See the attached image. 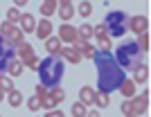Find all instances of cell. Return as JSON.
I'll list each match as a JSON object with an SVG mask.
<instances>
[{
	"label": "cell",
	"mask_w": 151,
	"mask_h": 117,
	"mask_svg": "<svg viewBox=\"0 0 151 117\" xmlns=\"http://www.w3.org/2000/svg\"><path fill=\"white\" fill-rule=\"evenodd\" d=\"M79 97H81V104H93L95 101V93L90 88H81V90H79Z\"/></svg>",
	"instance_id": "7402d4cb"
},
{
	"label": "cell",
	"mask_w": 151,
	"mask_h": 117,
	"mask_svg": "<svg viewBox=\"0 0 151 117\" xmlns=\"http://www.w3.org/2000/svg\"><path fill=\"white\" fill-rule=\"evenodd\" d=\"M45 50L50 52V54H54V56H59V52H61V38H47L45 41Z\"/></svg>",
	"instance_id": "9a60e30c"
},
{
	"label": "cell",
	"mask_w": 151,
	"mask_h": 117,
	"mask_svg": "<svg viewBox=\"0 0 151 117\" xmlns=\"http://www.w3.org/2000/svg\"><path fill=\"white\" fill-rule=\"evenodd\" d=\"M93 36L99 41V47L101 50H111V41H108V34H106V29H104V25H97V27H95Z\"/></svg>",
	"instance_id": "9c48e42d"
},
{
	"label": "cell",
	"mask_w": 151,
	"mask_h": 117,
	"mask_svg": "<svg viewBox=\"0 0 151 117\" xmlns=\"http://www.w3.org/2000/svg\"><path fill=\"white\" fill-rule=\"evenodd\" d=\"M16 5H27V0H14Z\"/></svg>",
	"instance_id": "d590c367"
},
{
	"label": "cell",
	"mask_w": 151,
	"mask_h": 117,
	"mask_svg": "<svg viewBox=\"0 0 151 117\" xmlns=\"http://www.w3.org/2000/svg\"><path fill=\"white\" fill-rule=\"evenodd\" d=\"M45 117H63V113H59V111H52V113H47Z\"/></svg>",
	"instance_id": "e575fe53"
},
{
	"label": "cell",
	"mask_w": 151,
	"mask_h": 117,
	"mask_svg": "<svg viewBox=\"0 0 151 117\" xmlns=\"http://www.w3.org/2000/svg\"><path fill=\"white\" fill-rule=\"evenodd\" d=\"M27 106H29V111H38V108H41V97H38V95H32Z\"/></svg>",
	"instance_id": "4dcf8cb0"
},
{
	"label": "cell",
	"mask_w": 151,
	"mask_h": 117,
	"mask_svg": "<svg viewBox=\"0 0 151 117\" xmlns=\"http://www.w3.org/2000/svg\"><path fill=\"white\" fill-rule=\"evenodd\" d=\"M16 59V47L14 43H9L7 38L0 36V74H5L7 68H9V63Z\"/></svg>",
	"instance_id": "8992f818"
},
{
	"label": "cell",
	"mask_w": 151,
	"mask_h": 117,
	"mask_svg": "<svg viewBox=\"0 0 151 117\" xmlns=\"http://www.w3.org/2000/svg\"><path fill=\"white\" fill-rule=\"evenodd\" d=\"M0 90H7V93H12V90H14L9 77H2V74H0Z\"/></svg>",
	"instance_id": "83f0119b"
},
{
	"label": "cell",
	"mask_w": 151,
	"mask_h": 117,
	"mask_svg": "<svg viewBox=\"0 0 151 117\" xmlns=\"http://www.w3.org/2000/svg\"><path fill=\"white\" fill-rule=\"evenodd\" d=\"M77 41H88L90 36H93V27H90V25H81V27H79V29H77Z\"/></svg>",
	"instance_id": "44dd1931"
},
{
	"label": "cell",
	"mask_w": 151,
	"mask_h": 117,
	"mask_svg": "<svg viewBox=\"0 0 151 117\" xmlns=\"http://www.w3.org/2000/svg\"><path fill=\"white\" fill-rule=\"evenodd\" d=\"M0 29H2V38H7V41H9V43H20V41H23V32L20 29H16V27H14V23H2V27H0Z\"/></svg>",
	"instance_id": "ba28073f"
},
{
	"label": "cell",
	"mask_w": 151,
	"mask_h": 117,
	"mask_svg": "<svg viewBox=\"0 0 151 117\" xmlns=\"http://www.w3.org/2000/svg\"><path fill=\"white\" fill-rule=\"evenodd\" d=\"M133 79H135V83H145V81L149 79V68H147L145 63H140L138 68H135V77H133Z\"/></svg>",
	"instance_id": "2e32d148"
},
{
	"label": "cell",
	"mask_w": 151,
	"mask_h": 117,
	"mask_svg": "<svg viewBox=\"0 0 151 117\" xmlns=\"http://www.w3.org/2000/svg\"><path fill=\"white\" fill-rule=\"evenodd\" d=\"M50 32H52V23H50L47 18L41 20V23L36 25V34H38L41 38H47V36H50Z\"/></svg>",
	"instance_id": "e0dca14e"
},
{
	"label": "cell",
	"mask_w": 151,
	"mask_h": 117,
	"mask_svg": "<svg viewBox=\"0 0 151 117\" xmlns=\"http://www.w3.org/2000/svg\"><path fill=\"white\" fill-rule=\"evenodd\" d=\"M93 59H95V65H97V88H99V93L104 95L115 93L122 86V81L126 79V74L117 65L113 52L111 50H99V52H95Z\"/></svg>",
	"instance_id": "6da1fadb"
},
{
	"label": "cell",
	"mask_w": 151,
	"mask_h": 117,
	"mask_svg": "<svg viewBox=\"0 0 151 117\" xmlns=\"http://www.w3.org/2000/svg\"><path fill=\"white\" fill-rule=\"evenodd\" d=\"M77 47H79V52H81V54H86V56H95V50L90 47L86 41H79V43H77Z\"/></svg>",
	"instance_id": "484cf974"
},
{
	"label": "cell",
	"mask_w": 151,
	"mask_h": 117,
	"mask_svg": "<svg viewBox=\"0 0 151 117\" xmlns=\"http://www.w3.org/2000/svg\"><path fill=\"white\" fill-rule=\"evenodd\" d=\"M45 93H47V88H45V86H38L36 88V95H38V97H43Z\"/></svg>",
	"instance_id": "836d02e7"
},
{
	"label": "cell",
	"mask_w": 151,
	"mask_h": 117,
	"mask_svg": "<svg viewBox=\"0 0 151 117\" xmlns=\"http://www.w3.org/2000/svg\"><path fill=\"white\" fill-rule=\"evenodd\" d=\"M122 113H124V115L133 113V108H131V101H126V104H122Z\"/></svg>",
	"instance_id": "d6a6232c"
},
{
	"label": "cell",
	"mask_w": 151,
	"mask_h": 117,
	"mask_svg": "<svg viewBox=\"0 0 151 117\" xmlns=\"http://www.w3.org/2000/svg\"><path fill=\"white\" fill-rule=\"evenodd\" d=\"M14 47H16V59H20V63H23L25 68H32V70H36V68H38L36 54H34V50L29 47V43L20 41V43H16Z\"/></svg>",
	"instance_id": "5b68a950"
},
{
	"label": "cell",
	"mask_w": 151,
	"mask_h": 117,
	"mask_svg": "<svg viewBox=\"0 0 151 117\" xmlns=\"http://www.w3.org/2000/svg\"><path fill=\"white\" fill-rule=\"evenodd\" d=\"M0 101H2V90H0Z\"/></svg>",
	"instance_id": "74e56055"
},
{
	"label": "cell",
	"mask_w": 151,
	"mask_h": 117,
	"mask_svg": "<svg viewBox=\"0 0 151 117\" xmlns=\"http://www.w3.org/2000/svg\"><path fill=\"white\" fill-rule=\"evenodd\" d=\"M36 70H38V77H41V86L57 88L61 83V77H63V59L50 54L47 59H43V61L38 63Z\"/></svg>",
	"instance_id": "7a4b0ae2"
},
{
	"label": "cell",
	"mask_w": 151,
	"mask_h": 117,
	"mask_svg": "<svg viewBox=\"0 0 151 117\" xmlns=\"http://www.w3.org/2000/svg\"><path fill=\"white\" fill-rule=\"evenodd\" d=\"M117 90H122L124 97H133V95H135V86H133V81H129V79L122 81V86L117 88Z\"/></svg>",
	"instance_id": "ffe728a7"
},
{
	"label": "cell",
	"mask_w": 151,
	"mask_h": 117,
	"mask_svg": "<svg viewBox=\"0 0 151 117\" xmlns=\"http://www.w3.org/2000/svg\"><path fill=\"white\" fill-rule=\"evenodd\" d=\"M140 50H142V52H147V50H149V36H147V32L145 34H142V36H140Z\"/></svg>",
	"instance_id": "1f68e13d"
},
{
	"label": "cell",
	"mask_w": 151,
	"mask_h": 117,
	"mask_svg": "<svg viewBox=\"0 0 151 117\" xmlns=\"http://www.w3.org/2000/svg\"><path fill=\"white\" fill-rule=\"evenodd\" d=\"M7 70H9V74H12V77H18V74L23 72V63H20L18 59H14V61L9 63V68H7Z\"/></svg>",
	"instance_id": "cb8c5ba5"
},
{
	"label": "cell",
	"mask_w": 151,
	"mask_h": 117,
	"mask_svg": "<svg viewBox=\"0 0 151 117\" xmlns=\"http://www.w3.org/2000/svg\"><path fill=\"white\" fill-rule=\"evenodd\" d=\"M147 23L149 20L145 16H135V18H129V29H133L135 34H145L147 32Z\"/></svg>",
	"instance_id": "30bf717a"
},
{
	"label": "cell",
	"mask_w": 151,
	"mask_h": 117,
	"mask_svg": "<svg viewBox=\"0 0 151 117\" xmlns=\"http://www.w3.org/2000/svg\"><path fill=\"white\" fill-rule=\"evenodd\" d=\"M59 16L63 20H70L75 16V9H72V0H61V9H59Z\"/></svg>",
	"instance_id": "5bb4252c"
},
{
	"label": "cell",
	"mask_w": 151,
	"mask_h": 117,
	"mask_svg": "<svg viewBox=\"0 0 151 117\" xmlns=\"http://www.w3.org/2000/svg\"><path fill=\"white\" fill-rule=\"evenodd\" d=\"M59 54H61V56H65V59H68L70 63H79V61H81V52H79V50H75L72 45H68L65 50H61Z\"/></svg>",
	"instance_id": "4fadbf2b"
},
{
	"label": "cell",
	"mask_w": 151,
	"mask_h": 117,
	"mask_svg": "<svg viewBox=\"0 0 151 117\" xmlns=\"http://www.w3.org/2000/svg\"><path fill=\"white\" fill-rule=\"evenodd\" d=\"M59 34H61V41H77V29H72L70 25H63Z\"/></svg>",
	"instance_id": "ac0fdd59"
},
{
	"label": "cell",
	"mask_w": 151,
	"mask_h": 117,
	"mask_svg": "<svg viewBox=\"0 0 151 117\" xmlns=\"http://www.w3.org/2000/svg\"><path fill=\"white\" fill-rule=\"evenodd\" d=\"M63 97H65V93H63L61 88H50V93H45L43 97H41V106H45V108H54L57 104H61Z\"/></svg>",
	"instance_id": "52a82bcc"
},
{
	"label": "cell",
	"mask_w": 151,
	"mask_h": 117,
	"mask_svg": "<svg viewBox=\"0 0 151 117\" xmlns=\"http://www.w3.org/2000/svg\"><path fill=\"white\" fill-rule=\"evenodd\" d=\"M72 117H86V104H81V101L72 104Z\"/></svg>",
	"instance_id": "d4e9b609"
},
{
	"label": "cell",
	"mask_w": 151,
	"mask_h": 117,
	"mask_svg": "<svg viewBox=\"0 0 151 117\" xmlns=\"http://www.w3.org/2000/svg\"><path fill=\"white\" fill-rule=\"evenodd\" d=\"M79 14H81V16H83V18H88V16H90V14H93V5H90V2H88V0H83V2H81V5H79Z\"/></svg>",
	"instance_id": "4316f807"
},
{
	"label": "cell",
	"mask_w": 151,
	"mask_h": 117,
	"mask_svg": "<svg viewBox=\"0 0 151 117\" xmlns=\"http://www.w3.org/2000/svg\"><path fill=\"white\" fill-rule=\"evenodd\" d=\"M54 9H57V0H43V5H41V14H43L45 18H47V16H52V14H54Z\"/></svg>",
	"instance_id": "d6986e66"
},
{
	"label": "cell",
	"mask_w": 151,
	"mask_h": 117,
	"mask_svg": "<svg viewBox=\"0 0 151 117\" xmlns=\"http://www.w3.org/2000/svg\"><path fill=\"white\" fill-rule=\"evenodd\" d=\"M20 32H34L36 29V20L32 14H20Z\"/></svg>",
	"instance_id": "7c38bea8"
},
{
	"label": "cell",
	"mask_w": 151,
	"mask_h": 117,
	"mask_svg": "<svg viewBox=\"0 0 151 117\" xmlns=\"http://www.w3.org/2000/svg\"><path fill=\"white\" fill-rule=\"evenodd\" d=\"M104 29H106L108 36L113 38H122L129 32V16L124 11H111L104 18Z\"/></svg>",
	"instance_id": "277c9868"
},
{
	"label": "cell",
	"mask_w": 151,
	"mask_h": 117,
	"mask_svg": "<svg viewBox=\"0 0 151 117\" xmlns=\"http://www.w3.org/2000/svg\"><path fill=\"white\" fill-rule=\"evenodd\" d=\"M88 117H99V113H86Z\"/></svg>",
	"instance_id": "8d00e7d4"
},
{
	"label": "cell",
	"mask_w": 151,
	"mask_h": 117,
	"mask_svg": "<svg viewBox=\"0 0 151 117\" xmlns=\"http://www.w3.org/2000/svg\"><path fill=\"white\" fill-rule=\"evenodd\" d=\"M7 95H9L7 99H9V104H12L14 108H18V106L23 104V95H20L18 90H12V93H7Z\"/></svg>",
	"instance_id": "603a6c76"
},
{
	"label": "cell",
	"mask_w": 151,
	"mask_h": 117,
	"mask_svg": "<svg viewBox=\"0 0 151 117\" xmlns=\"http://www.w3.org/2000/svg\"><path fill=\"white\" fill-rule=\"evenodd\" d=\"M147 104H149V93H142V97H135L131 101V108H133L135 115H140V113L147 111Z\"/></svg>",
	"instance_id": "8fae6325"
},
{
	"label": "cell",
	"mask_w": 151,
	"mask_h": 117,
	"mask_svg": "<svg viewBox=\"0 0 151 117\" xmlns=\"http://www.w3.org/2000/svg\"><path fill=\"white\" fill-rule=\"evenodd\" d=\"M113 56L122 70H135L142 63V59H145V52L140 50L138 41H126V43H122L120 47L115 50Z\"/></svg>",
	"instance_id": "3957f363"
},
{
	"label": "cell",
	"mask_w": 151,
	"mask_h": 117,
	"mask_svg": "<svg viewBox=\"0 0 151 117\" xmlns=\"http://www.w3.org/2000/svg\"><path fill=\"white\" fill-rule=\"evenodd\" d=\"M7 18H9V23H18L20 20V11L16 9V7H12V9L7 11Z\"/></svg>",
	"instance_id": "f546056e"
},
{
	"label": "cell",
	"mask_w": 151,
	"mask_h": 117,
	"mask_svg": "<svg viewBox=\"0 0 151 117\" xmlns=\"http://www.w3.org/2000/svg\"><path fill=\"white\" fill-rule=\"evenodd\" d=\"M95 104H97V106H101V108H106V106L111 104V99H108L106 95L101 93V95H95Z\"/></svg>",
	"instance_id": "f1b7e54d"
}]
</instances>
